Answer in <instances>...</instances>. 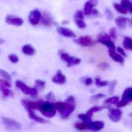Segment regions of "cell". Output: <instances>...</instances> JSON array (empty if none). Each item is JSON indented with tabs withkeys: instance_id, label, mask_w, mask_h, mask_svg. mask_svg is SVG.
Returning a JSON list of instances; mask_svg holds the SVG:
<instances>
[{
	"instance_id": "cell-1",
	"label": "cell",
	"mask_w": 132,
	"mask_h": 132,
	"mask_svg": "<svg viewBox=\"0 0 132 132\" xmlns=\"http://www.w3.org/2000/svg\"><path fill=\"white\" fill-rule=\"evenodd\" d=\"M97 41L101 43V44H104V46H108L110 50H114V48H115L114 43H113L109 34L107 32H101L97 37Z\"/></svg>"
},
{
	"instance_id": "cell-2",
	"label": "cell",
	"mask_w": 132,
	"mask_h": 132,
	"mask_svg": "<svg viewBox=\"0 0 132 132\" xmlns=\"http://www.w3.org/2000/svg\"><path fill=\"white\" fill-rule=\"evenodd\" d=\"M41 18H42L41 12L39 9H33L29 12L28 20L32 26H37L39 23Z\"/></svg>"
},
{
	"instance_id": "cell-3",
	"label": "cell",
	"mask_w": 132,
	"mask_h": 132,
	"mask_svg": "<svg viewBox=\"0 0 132 132\" xmlns=\"http://www.w3.org/2000/svg\"><path fill=\"white\" fill-rule=\"evenodd\" d=\"M117 26L119 29H125L128 26H132V19H129L125 16H118L114 19Z\"/></svg>"
},
{
	"instance_id": "cell-4",
	"label": "cell",
	"mask_w": 132,
	"mask_h": 132,
	"mask_svg": "<svg viewBox=\"0 0 132 132\" xmlns=\"http://www.w3.org/2000/svg\"><path fill=\"white\" fill-rule=\"evenodd\" d=\"M5 22L7 24L14 26H21L24 22L22 18L15 15H7L5 16Z\"/></svg>"
},
{
	"instance_id": "cell-5",
	"label": "cell",
	"mask_w": 132,
	"mask_h": 132,
	"mask_svg": "<svg viewBox=\"0 0 132 132\" xmlns=\"http://www.w3.org/2000/svg\"><path fill=\"white\" fill-rule=\"evenodd\" d=\"M75 42L83 46H91L94 44V40L90 36H81L76 39Z\"/></svg>"
},
{
	"instance_id": "cell-6",
	"label": "cell",
	"mask_w": 132,
	"mask_h": 132,
	"mask_svg": "<svg viewBox=\"0 0 132 132\" xmlns=\"http://www.w3.org/2000/svg\"><path fill=\"white\" fill-rule=\"evenodd\" d=\"M98 0H88L84 3V13L85 15H91L92 11L95 6L98 5Z\"/></svg>"
},
{
	"instance_id": "cell-7",
	"label": "cell",
	"mask_w": 132,
	"mask_h": 132,
	"mask_svg": "<svg viewBox=\"0 0 132 132\" xmlns=\"http://www.w3.org/2000/svg\"><path fill=\"white\" fill-rule=\"evenodd\" d=\"M56 31L60 35H61L64 37H67V38H76L77 37L76 33L73 30H71L70 29H68L67 27L58 26L56 29Z\"/></svg>"
},
{
	"instance_id": "cell-8",
	"label": "cell",
	"mask_w": 132,
	"mask_h": 132,
	"mask_svg": "<svg viewBox=\"0 0 132 132\" xmlns=\"http://www.w3.org/2000/svg\"><path fill=\"white\" fill-rule=\"evenodd\" d=\"M41 21H42L43 25L44 26H47V27L52 26V24L53 22V19L52 16L48 12H44L43 14H42Z\"/></svg>"
},
{
	"instance_id": "cell-9",
	"label": "cell",
	"mask_w": 132,
	"mask_h": 132,
	"mask_svg": "<svg viewBox=\"0 0 132 132\" xmlns=\"http://www.w3.org/2000/svg\"><path fill=\"white\" fill-rule=\"evenodd\" d=\"M113 6H114V9H115L118 12H119V13H121V14H122V15H126V14L128 12V10L126 8H125L123 5H121L120 3H118V2H114V3H113Z\"/></svg>"
},
{
	"instance_id": "cell-10",
	"label": "cell",
	"mask_w": 132,
	"mask_h": 132,
	"mask_svg": "<svg viewBox=\"0 0 132 132\" xmlns=\"http://www.w3.org/2000/svg\"><path fill=\"white\" fill-rule=\"evenodd\" d=\"M74 22L76 26L80 29H84L87 27V24L84 19H74Z\"/></svg>"
},
{
	"instance_id": "cell-11",
	"label": "cell",
	"mask_w": 132,
	"mask_h": 132,
	"mask_svg": "<svg viewBox=\"0 0 132 132\" xmlns=\"http://www.w3.org/2000/svg\"><path fill=\"white\" fill-rule=\"evenodd\" d=\"M123 44L126 49L132 50V38L129 37V36H125Z\"/></svg>"
},
{
	"instance_id": "cell-12",
	"label": "cell",
	"mask_w": 132,
	"mask_h": 132,
	"mask_svg": "<svg viewBox=\"0 0 132 132\" xmlns=\"http://www.w3.org/2000/svg\"><path fill=\"white\" fill-rule=\"evenodd\" d=\"M109 53H110V54H111V56L114 60H117V61H122V60H123L121 56L119 55L118 53H116L114 52V50H109Z\"/></svg>"
},
{
	"instance_id": "cell-13",
	"label": "cell",
	"mask_w": 132,
	"mask_h": 132,
	"mask_svg": "<svg viewBox=\"0 0 132 132\" xmlns=\"http://www.w3.org/2000/svg\"><path fill=\"white\" fill-rule=\"evenodd\" d=\"M22 51L26 54H32L34 53V49L30 45H26L23 46Z\"/></svg>"
},
{
	"instance_id": "cell-14",
	"label": "cell",
	"mask_w": 132,
	"mask_h": 132,
	"mask_svg": "<svg viewBox=\"0 0 132 132\" xmlns=\"http://www.w3.org/2000/svg\"><path fill=\"white\" fill-rule=\"evenodd\" d=\"M85 15L83 10H77L74 14V19H84Z\"/></svg>"
},
{
	"instance_id": "cell-15",
	"label": "cell",
	"mask_w": 132,
	"mask_h": 132,
	"mask_svg": "<svg viewBox=\"0 0 132 132\" xmlns=\"http://www.w3.org/2000/svg\"><path fill=\"white\" fill-rule=\"evenodd\" d=\"M120 4L128 10V9L130 8V6L131 5V0H121Z\"/></svg>"
},
{
	"instance_id": "cell-16",
	"label": "cell",
	"mask_w": 132,
	"mask_h": 132,
	"mask_svg": "<svg viewBox=\"0 0 132 132\" xmlns=\"http://www.w3.org/2000/svg\"><path fill=\"white\" fill-rule=\"evenodd\" d=\"M109 36H111V38H114V39H116L117 38V30L114 27H112L109 30V32H108Z\"/></svg>"
},
{
	"instance_id": "cell-17",
	"label": "cell",
	"mask_w": 132,
	"mask_h": 132,
	"mask_svg": "<svg viewBox=\"0 0 132 132\" xmlns=\"http://www.w3.org/2000/svg\"><path fill=\"white\" fill-rule=\"evenodd\" d=\"M105 15H106V16H107V18L108 19H112L113 18H114V13L112 12V11L110 9H108V8H107L106 9H105Z\"/></svg>"
},
{
	"instance_id": "cell-18",
	"label": "cell",
	"mask_w": 132,
	"mask_h": 132,
	"mask_svg": "<svg viewBox=\"0 0 132 132\" xmlns=\"http://www.w3.org/2000/svg\"><path fill=\"white\" fill-rule=\"evenodd\" d=\"M98 14H99L98 10H97V9H93V11H92L91 15H93V16H97V15H98Z\"/></svg>"
},
{
	"instance_id": "cell-19",
	"label": "cell",
	"mask_w": 132,
	"mask_h": 132,
	"mask_svg": "<svg viewBox=\"0 0 132 132\" xmlns=\"http://www.w3.org/2000/svg\"><path fill=\"white\" fill-rule=\"evenodd\" d=\"M9 58H10V60H12V61H16V60H17V57H16V56H15V55H11V56H9Z\"/></svg>"
},
{
	"instance_id": "cell-20",
	"label": "cell",
	"mask_w": 132,
	"mask_h": 132,
	"mask_svg": "<svg viewBox=\"0 0 132 132\" xmlns=\"http://www.w3.org/2000/svg\"><path fill=\"white\" fill-rule=\"evenodd\" d=\"M128 12H130L132 14V0H131V5L130 8L128 9Z\"/></svg>"
}]
</instances>
